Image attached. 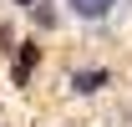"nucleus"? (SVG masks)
<instances>
[{"label": "nucleus", "mask_w": 132, "mask_h": 127, "mask_svg": "<svg viewBox=\"0 0 132 127\" xmlns=\"http://www.w3.org/2000/svg\"><path fill=\"white\" fill-rule=\"evenodd\" d=\"M66 5H71V10H76L81 20H102V15H107V10L117 5V0H66Z\"/></svg>", "instance_id": "nucleus-1"}, {"label": "nucleus", "mask_w": 132, "mask_h": 127, "mask_svg": "<svg viewBox=\"0 0 132 127\" xmlns=\"http://www.w3.org/2000/svg\"><path fill=\"white\" fill-rule=\"evenodd\" d=\"M102 86V71H92V76H76V92H97Z\"/></svg>", "instance_id": "nucleus-2"}]
</instances>
